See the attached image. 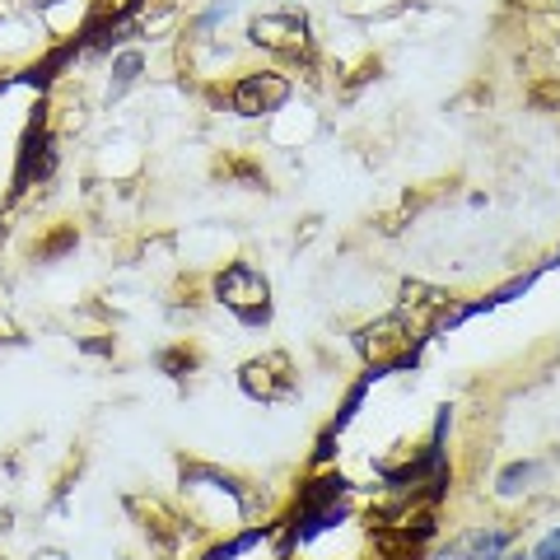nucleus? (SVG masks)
<instances>
[{
    "label": "nucleus",
    "mask_w": 560,
    "mask_h": 560,
    "mask_svg": "<svg viewBox=\"0 0 560 560\" xmlns=\"http://www.w3.org/2000/svg\"><path fill=\"white\" fill-rule=\"evenodd\" d=\"M215 294H220V304H230L243 323H267L271 318V290H267V276L253 271L248 261H234L230 271H220L215 280Z\"/></svg>",
    "instance_id": "obj_1"
},
{
    "label": "nucleus",
    "mask_w": 560,
    "mask_h": 560,
    "mask_svg": "<svg viewBox=\"0 0 560 560\" xmlns=\"http://www.w3.org/2000/svg\"><path fill=\"white\" fill-rule=\"evenodd\" d=\"M290 98V84L280 75H248L234 84V108L243 117H261V113H276L280 103Z\"/></svg>",
    "instance_id": "obj_2"
},
{
    "label": "nucleus",
    "mask_w": 560,
    "mask_h": 560,
    "mask_svg": "<svg viewBox=\"0 0 560 560\" xmlns=\"http://www.w3.org/2000/svg\"><path fill=\"white\" fill-rule=\"evenodd\" d=\"M253 43L257 47H271V51H290V57H300L308 47V24L300 14H267V20L253 24Z\"/></svg>",
    "instance_id": "obj_3"
},
{
    "label": "nucleus",
    "mask_w": 560,
    "mask_h": 560,
    "mask_svg": "<svg viewBox=\"0 0 560 560\" xmlns=\"http://www.w3.org/2000/svg\"><path fill=\"white\" fill-rule=\"evenodd\" d=\"M280 364H290V360H285V355H267V360H253L248 370H243V388H248L253 397H261V401L290 397L294 378H290V374H280V378H276V370H280Z\"/></svg>",
    "instance_id": "obj_4"
},
{
    "label": "nucleus",
    "mask_w": 560,
    "mask_h": 560,
    "mask_svg": "<svg viewBox=\"0 0 560 560\" xmlns=\"http://www.w3.org/2000/svg\"><path fill=\"white\" fill-rule=\"evenodd\" d=\"M341 495H346V477H318L304 486L300 510H327V504H337Z\"/></svg>",
    "instance_id": "obj_5"
},
{
    "label": "nucleus",
    "mask_w": 560,
    "mask_h": 560,
    "mask_svg": "<svg viewBox=\"0 0 560 560\" xmlns=\"http://www.w3.org/2000/svg\"><path fill=\"white\" fill-rule=\"evenodd\" d=\"M537 463H518V467H510V471H504V477H500V495H518V490H528V481L537 477Z\"/></svg>",
    "instance_id": "obj_6"
},
{
    "label": "nucleus",
    "mask_w": 560,
    "mask_h": 560,
    "mask_svg": "<svg viewBox=\"0 0 560 560\" xmlns=\"http://www.w3.org/2000/svg\"><path fill=\"white\" fill-rule=\"evenodd\" d=\"M533 560H560V528L556 533H547L537 541V551H533Z\"/></svg>",
    "instance_id": "obj_7"
},
{
    "label": "nucleus",
    "mask_w": 560,
    "mask_h": 560,
    "mask_svg": "<svg viewBox=\"0 0 560 560\" xmlns=\"http://www.w3.org/2000/svg\"><path fill=\"white\" fill-rule=\"evenodd\" d=\"M136 70H140V57H121L117 80H121V84H131V80H136Z\"/></svg>",
    "instance_id": "obj_8"
},
{
    "label": "nucleus",
    "mask_w": 560,
    "mask_h": 560,
    "mask_svg": "<svg viewBox=\"0 0 560 560\" xmlns=\"http://www.w3.org/2000/svg\"><path fill=\"white\" fill-rule=\"evenodd\" d=\"M510 560H533V556H510Z\"/></svg>",
    "instance_id": "obj_9"
}]
</instances>
